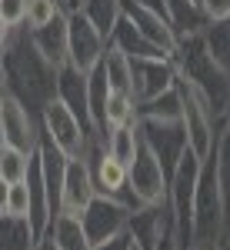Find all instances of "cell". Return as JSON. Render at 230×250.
I'll return each instance as SVG.
<instances>
[{"label":"cell","mask_w":230,"mask_h":250,"mask_svg":"<svg viewBox=\"0 0 230 250\" xmlns=\"http://www.w3.org/2000/svg\"><path fill=\"white\" fill-rule=\"evenodd\" d=\"M107 47H114V50H120L124 57H170V54H164L157 43H150V40L144 37L140 30H137L130 20L120 14V20H117V27L110 30V37H107Z\"/></svg>","instance_id":"obj_18"},{"label":"cell","mask_w":230,"mask_h":250,"mask_svg":"<svg viewBox=\"0 0 230 250\" xmlns=\"http://www.w3.org/2000/svg\"><path fill=\"white\" fill-rule=\"evenodd\" d=\"M213 177H217V190H220V200H224V210L230 217V130H217V144H213Z\"/></svg>","instance_id":"obj_23"},{"label":"cell","mask_w":230,"mask_h":250,"mask_svg":"<svg viewBox=\"0 0 230 250\" xmlns=\"http://www.w3.org/2000/svg\"><path fill=\"white\" fill-rule=\"evenodd\" d=\"M230 217L224 210V200L217 190V177H213V160L207 157L200 167V180H197V193H193V233L190 247L210 250L217 240L227 237Z\"/></svg>","instance_id":"obj_4"},{"label":"cell","mask_w":230,"mask_h":250,"mask_svg":"<svg viewBox=\"0 0 230 250\" xmlns=\"http://www.w3.org/2000/svg\"><path fill=\"white\" fill-rule=\"evenodd\" d=\"M227 130H230V114H227Z\"/></svg>","instance_id":"obj_41"},{"label":"cell","mask_w":230,"mask_h":250,"mask_svg":"<svg viewBox=\"0 0 230 250\" xmlns=\"http://www.w3.org/2000/svg\"><path fill=\"white\" fill-rule=\"evenodd\" d=\"M90 177H94V190L104 193V197H124L127 193V167L114 160V157L104 150V144H90ZM127 200V197H124Z\"/></svg>","instance_id":"obj_15"},{"label":"cell","mask_w":230,"mask_h":250,"mask_svg":"<svg viewBox=\"0 0 230 250\" xmlns=\"http://www.w3.org/2000/svg\"><path fill=\"white\" fill-rule=\"evenodd\" d=\"M7 97V80H3V67H0V100Z\"/></svg>","instance_id":"obj_37"},{"label":"cell","mask_w":230,"mask_h":250,"mask_svg":"<svg viewBox=\"0 0 230 250\" xmlns=\"http://www.w3.org/2000/svg\"><path fill=\"white\" fill-rule=\"evenodd\" d=\"M200 40H204V50L207 57L230 77V17L224 20H207L204 30H200Z\"/></svg>","instance_id":"obj_19"},{"label":"cell","mask_w":230,"mask_h":250,"mask_svg":"<svg viewBox=\"0 0 230 250\" xmlns=\"http://www.w3.org/2000/svg\"><path fill=\"white\" fill-rule=\"evenodd\" d=\"M67 7L63 0H27V30H37V27H47L54 17H60Z\"/></svg>","instance_id":"obj_28"},{"label":"cell","mask_w":230,"mask_h":250,"mask_svg":"<svg viewBox=\"0 0 230 250\" xmlns=\"http://www.w3.org/2000/svg\"><path fill=\"white\" fill-rule=\"evenodd\" d=\"M30 34V43L37 47V54L47 63H54V67H67V10L54 17L47 27H37V30H27Z\"/></svg>","instance_id":"obj_16"},{"label":"cell","mask_w":230,"mask_h":250,"mask_svg":"<svg viewBox=\"0 0 230 250\" xmlns=\"http://www.w3.org/2000/svg\"><path fill=\"white\" fill-rule=\"evenodd\" d=\"M104 150L114 157V160H120L124 167H130L134 164L137 150H140V127L134 124H124V127H114V130H107V137H104Z\"/></svg>","instance_id":"obj_21"},{"label":"cell","mask_w":230,"mask_h":250,"mask_svg":"<svg viewBox=\"0 0 230 250\" xmlns=\"http://www.w3.org/2000/svg\"><path fill=\"white\" fill-rule=\"evenodd\" d=\"M107 54V40L80 10H67V67L90 74Z\"/></svg>","instance_id":"obj_9"},{"label":"cell","mask_w":230,"mask_h":250,"mask_svg":"<svg viewBox=\"0 0 230 250\" xmlns=\"http://www.w3.org/2000/svg\"><path fill=\"white\" fill-rule=\"evenodd\" d=\"M177 67L173 57H137L130 60V94L137 104H147L153 97L173 90Z\"/></svg>","instance_id":"obj_10"},{"label":"cell","mask_w":230,"mask_h":250,"mask_svg":"<svg viewBox=\"0 0 230 250\" xmlns=\"http://www.w3.org/2000/svg\"><path fill=\"white\" fill-rule=\"evenodd\" d=\"M200 167H204V160L193 154L190 147H184V154L177 157L170 177H167V210H170V224H173V233H177L180 247H190V233H193V193H197Z\"/></svg>","instance_id":"obj_3"},{"label":"cell","mask_w":230,"mask_h":250,"mask_svg":"<svg viewBox=\"0 0 230 250\" xmlns=\"http://www.w3.org/2000/svg\"><path fill=\"white\" fill-rule=\"evenodd\" d=\"M127 200L130 207H167V170L140 140L134 164L127 167Z\"/></svg>","instance_id":"obj_6"},{"label":"cell","mask_w":230,"mask_h":250,"mask_svg":"<svg viewBox=\"0 0 230 250\" xmlns=\"http://www.w3.org/2000/svg\"><path fill=\"white\" fill-rule=\"evenodd\" d=\"M184 250H200V247H184Z\"/></svg>","instance_id":"obj_42"},{"label":"cell","mask_w":230,"mask_h":250,"mask_svg":"<svg viewBox=\"0 0 230 250\" xmlns=\"http://www.w3.org/2000/svg\"><path fill=\"white\" fill-rule=\"evenodd\" d=\"M140 127V140L150 147V154L164 164V170L170 177L177 157L184 154L187 140H184V127L180 124H137Z\"/></svg>","instance_id":"obj_14"},{"label":"cell","mask_w":230,"mask_h":250,"mask_svg":"<svg viewBox=\"0 0 230 250\" xmlns=\"http://www.w3.org/2000/svg\"><path fill=\"white\" fill-rule=\"evenodd\" d=\"M0 20L7 27L20 30L27 23V0H0Z\"/></svg>","instance_id":"obj_30"},{"label":"cell","mask_w":230,"mask_h":250,"mask_svg":"<svg viewBox=\"0 0 230 250\" xmlns=\"http://www.w3.org/2000/svg\"><path fill=\"white\" fill-rule=\"evenodd\" d=\"M0 147H3V120H0Z\"/></svg>","instance_id":"obj_40"},{"label":"cell","mask_w":230,"mask_h":250,"mask_svg":"<svg viewBox=\"0 0 230 250\" xmlns=\"http://www.w3.org/2000/svg\"><path fill=\"white\" fill-rule=\"evenodd\" d=\"M40 244L37 230L30 227L27 217H0V250H34Z\"/></svg>","instance_id":"obj_22"},{"label":"cell","mask_w":230,"mask_h":250,"mask_svg":"<svg viewBox=\"0 0 230 250\" xmlns=\"http://www.w3.org/2000/svg\"><path fill=\"white\" fill-rule=\"evenodd\" d=\"M80 3H84V0H63V7H67V10H77Z\"/></svg>","instance_id":"obj_38"},{"label":"cell","mask_w":230,"mask_h":250,"mask_svg":"<svg viewBox=\"0 0 230 250\" xmlns=\"http://www.w3.org/2000/svg\"><path fill=\"white\" fill-rule=\"evenodd\" d=\"M0 67H3V80H7V94L20 100L30 114H37L57 97V67L47 63L37 54V47L30 43V34L20 27L14 30L10 43L0 54Z\"/></svg>","instance_id":"obj_1"},{"label":"cell","mask_w":230,"mask_h":250,"mask_svg":"<svg viewBox=\"0 0 230 250\" xmlns=\"http://www.w3.org/2000/svg\"><path fill=\"white\" fill-rule=\"evenodd\" d=\"M100 67H104L107 83H110L114 94H130V57H124L120 50L107 47V54H104V60H100ZM130 97H134V94H130Z\"/></svg>","instance_id":"obj_25"},{"label":"cell","mask_w":230,"mask_h":250,"mask_svg":"<svg viewBox=\"0 0 230 250\" xmlns=\"http://www.w3.org/2000/svg\"><path fill=\"white\" fill-rule=\"evenodd\" d=\"M94 197L97 190H94V177H90V160L87 157H67L63 184H60V213L80 217Z\"/></svg>","instance_id":"obj_12"},{"label":"cell","mask_w":230,"mask_h":250,"mask_svg":"<svg viewBox=\"0 0 230 250\" xmlns=\"http://www.w3.org/2000/svg\"><path fill=\"white\" fill-rule=\"evenodd\" d=\"M204 20H224L230 17V0H200Z\"/></svg>","instance_id":"obj_31"},{"label":"cell","mask_w":230,"mask_h":250,"mask_svg":"<svg viewBox=\"0 0 230 250\" xmlns=\"http://www.w3.org/2000/svg\"><path fill=\"white\" fill-rule=\"evenodd\" d=\"M57 97L77 114V120L84 124V130L94 137V127H90V107H87V74H77L74 67H60Z\"/></svg>","instance_id":"obj_17"},{"label":"cell","mask_w":230,"mask_h":250,"mask_svg":"<svg viewBox=\"0 0 230 250\" xmlns=\"http://www.w3.org/2000/svg\"><path fill=\"white\" fill-rule=\"evenodd\" d=\"M173 67H177V77L187 80L193 90L200 94V100L210 107L217 124H224L230 114V77L207 57L200 34L180 37L177 50H173Z\"/></svg>","instance_id":"obj_2"},{"label":"cell","mask_w":230,"mask_h":250,"mask_svg":"<svg viewBox=\"0 0 230 250\" xmlns=\"http://www.w3.org/2000/svg\"><path fill=\"white\" fill-rule=\"evenodd\" d=\"M227 233H230V227H227Z\"/></svg>","instance_id":"obj_43"},{"label":"cell","mask_w":230,"mask_h":250,"mask_svg":"<svg viewBox=\"0 0 230 250\" xmlns=\"http://www.w3.org/2000/svg\"><path fill=\"white\" fill-rule=\"evenodd\" d=\"M210 250H230V233H227V237H224V240H217V244H213Z\"/></svg>","instance_id":"obj_35"},{"label":"cell","mask_w":230,"mask_h":250,"mask_svg":"<svg viewBox=\"0 0 230 250\" xmlns=\"http://www.w3.org/2000/svg\"><path fill=\"white\" fill-rule=\"evenodd\" d=\"M34 250H57V247H54V244H50V240L43 237V240H40V244H37V247H34Z\"/></svg>","instance_id":"obj_36"},{"label":"cell","mask_w":230,"mask_h":250,"mask_svg":"<svg viewBox=\"0 0 230 250\" xmlns=\"http://www.w3.org/2000/svg\"><path fill=\"white\" fill-rule=\"evenodd\" d=\"M7 213H10V217H30V193H27V180H20V184H10Z\"/></svg>","instance_id":"obj_29"},{"label":"cell","mask_w":230,"mask_h":250,"mask_svg":"<svg viewBox=\"0 0 230 250\" xmlns=\"http://www.w3.org/2000/svg\"><path fill=\"white\" fill-rule=\"evenodd\" d=\"M10 37H14V27H7V23L0 20V54H3V47L10 43Z\"/></svg>","instance_id":"obj_34"},{"label":"cell","mask_w":230,"mask_h":250,"mask_svg":"<svg viewBox=\"0 0 230 250\" xmlns=\"http://www.w3.org/2000/svg\"><path fill=\"white\" fill-rule=\"evenodd\" d=\"M130 213H134L130 200L97 193L87 204V210L80 213V224H84V233L90 244H104V240H114L130 230Z\"/></svg>","instance_id":"obj_8"},{"label":"cell","mask_w":230,"mask_h":250,"mask_svg":"<svg viewBox=\"0 0 230 250\" xmlns=\"http://www.w3.org/2000/svg\"><path fill=\"white\" fill-rule=\"evenodd\" d=\"M30 160H34V154L3 144V147H0V177H3L7 184H20V180H27V173H30Z\"/></svg>","instance_id":"obj_27"},{"label":"cell","mask_w":230,"mask_h":250,"mask_svg":"<svg viewBox=\"0 0 230 250\" xmlns=\"http://www.w3.org/2000/svg\"><path fill=\"white\" fill-rule=\"evenodd\" d=\"M47 240H50L57 250H94V244H90L87 233H84L80 217H70V213H60L57 220L50 224Z\"/></svg>","instance_id":"obj_20"},{"label":"cell","mask_w":230,"mask_h":250,"mask_svg":"<svg viewBox=\"0 0 230 250\" xmlns=\"http://www.w3.org/2000/svg\"><path fill=\"white\" fill-rule=\"evenodd\" d=\"M173 90H177V100H180V127H184V140L200 160H207L213 154V144H217V117L210 114V107L200 100V94L193 90L184 77L173 80Z\"/></svg>","instance_id":"obj_5"},{"label":"cell","mask_w":230,"mask_h":250,"mask_svg":"<svg viewBox=\"0 0 230 250\" xmlns=\"http://www.w3.org/2000/svg\"><path fill=\"white\" fill-rule=\"evenodd\" d=\"M137 120V100L130 94H114L107 97V107H104V137L114 127H124V124H134Z\"/></svg>","instance_id":"obj_26"},{"label":"cell","mask_w":230,"mask_h":250,"mask_svg":"<svg viewBox=\"0 0 230 250\" xmlns=\"http://www.w3.org/2000/svg\"><path fill=\"white\" fill-rule=\"evenodd\" d=\"M40 130H43V137L54 140V147H57L63 157H87L90 154L94 137L84 130V124L77 120V114L60 100V97H54V100L40 110Z\"/></svg>","instance_id":"obj_7"},{"label":"cell","mask_w":230,"mask_h":250,"mask_svg":"<svg viewBox=\"0 0 230 250\" xmlns=\"http://www.w3.org/2000/svg\"><path fill=\"white\" fill-rule=\"evenodd\" d=\"M84 17L94 23L97 30L104 34V40L110 37V30L117 27V20L124 14V7H120V0H84L80 7H77Z\"/></svg>","instance_id":"obj_24"},{"label":"cell","mask_w":230,"mask_h":250,"mask_svg":"<svg viewBox=\"0 0 230 250\" xmlns=\"http://www.w3.org/2000/svg\"><path fill=\"white\" fill-rule=\"evenodd\" d=\"M127 250H140V244H137L134 237H130V247H127Z\"/></svg>","instance_id":"obj_39"},{"label":"cell","mask_w":230,"mask_h":250,"mask_svg":"<svg viewBox=\"0 0 230 250\" xmlns=\"http://www.w3.org/2000/svg\"><path fill=\"white\" fill-rule=\"evenodd\" d=\"M0 120H3V144L34 154L40 144V117L30 114L20 100L7 94L0 100Z\"/></svg>","instance_id":"obj_11"},{"label":"cell","mask_w":230,"mask_h":250,"mask_svg":"<svg viewBox=\"0 0 230 250\" xmlns=\"http://www.w3.org/2000/svg\"><path fill=\"white\" fill-rule=\"evenodd\" d=\"M130 247V230L114 237V240H104V244H94V250H127Z\"/></svg>","instance_id":"obj_32"},{"label":"cell","mask_w":230,"mask_h":250,"mask_svg":"<svg viewBox=\"0 0 230 250\" xmlns=\"http://www.w3.org/2000/svg\"><path fill=\"white\" fill-rule=\"evenodd\" d=\"M7 197H10V184H7V180L0 177V217L7 213Z\"/></svg>","instance_id":"obj_33"},{"label":"cell","mask_w":230,"mask_h":250,"mask_svg":"<svg viewBox=\"0 0 230 250\" xmlns=\"http://www.w3.org/2000/svg\"><path fill=\"white\" fill-rule=\"evenodd\" d=\"M120 7H124V17L130 20L144 37L150 40V43H157L164 54L173 57V50H177L180 40H177V30L170 27V20H167L164 10L147 7V3H134V0H120Z\"/></svg>","instance_id":"obj_13"}]
</instances>
